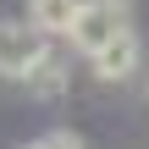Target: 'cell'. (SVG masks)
Wrapping results in <instances>:
<instances>
[{"instance_id": "obj_2", "label": "cell", "mask_w": 149, "mask_h": 149, "mask_svg": "<svg viewBox=\"0 0 149 149\" xmlns=\"http://www.w3.org/2000/svg\"><path fill=\"white\" fill-rule=\"evenodd\" d=\"M50 39H39L28 22H0V77H22L33 61H39V50H44Z\"/></svg>"}, {"instance_id": "obj_5", "label": "cell", "mask_w": 149, "mask_h": 149, "mask_svg": "<svg viewBox=\"0 0 149 149\" xmlns=\"http://www.w3.org/2000/svg\"><path fill=\"white\" fill-rule=\"evenodd\" d=\"M83 0H28V28L33 33H66Z\"/></svg>"}, {"instance_id": "obj_7", "label": "cell", "mask_w": 149, "mask_h": 149, "mask_svg": "<svg viewBox=\"0 0 149 149\" xmlns=\"http://www.w3.org/2000/svg\"><path fill=\"white\" fill-rule=\"evenodd\" d=\"M144 94H149V83H144Z\"/></svg>"}, {"instance_id": "obj_4", "label": "cell", "mask_w": 149, "mask_h": 149, "mask_svg": "<svg viewBox=\"0 0 149 149\" xmlns=\"http://www.w3.org/2000/svg\"><path fill=\"white\" fill-rule=\"evenodd\" d=\"M66 77H72V66H66V44H44V50H39V61L22 72L28 94H39V100H55V94L66 88Z\"/></svg>"}, {"instance_id": "obj_1", "label": "cell", "mask_w": 149, "mask_h": 149, "mask_svg": "<svg viewBox=\"0 0 149 149\" xmlns=\"http://www.w3.org/2000/svg\"><path fill=\"white\" fill-rule=\"evenodd\" d=\"M133 28V17H127V0H83V11L72 17V28H66V44L72 50H83V55H94L100 44H111L116 33H127Z\"/></svg>"}, {"instance_id": "obj_6", "label": "cell", "mask_w": 149, "mask_h": 149, "mask_svg": "<svg viewBox=\"0 0 149 149\" xmlns=\"http://www.w3.org/2000/svg\"><path fill=\"white\" fill-rule=\"evenodd\" d=\"M33 149H88V144H83L77 133H66V127H61V133H44V138H39Z\"/></svg>"}, {"instance_id": "obj_3", "label": "cell", "mask_w": 149, "mask_h": 149, "mask_svg": "<svg viewBox=\"0 0 149 149\" xmlns=\"http://www.w3.org/2000/svg\"><path fill=\"white\" fill-rule=\"evenodd\" d=\"M88 66H94L100 83H127V77L138 72V33H133V28L116 33L111 44H100V50L88 55Z\"/></svg>"}]
</instances>
